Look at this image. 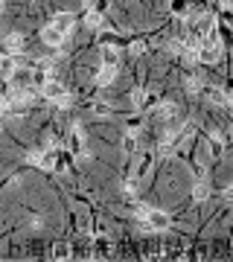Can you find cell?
Returning a JSON list of instances; mask_svg holds the SVG:
<instances>
[{
	"label": "cell",
	"mask_w": 233,
	"mask_h": 262,
	"mask_svg": "<svg viewBox=\"0 0 233 262\" xmlns=\"http://www.w3.org/2000/svg\"><path fill=\"white\" fill-rule=\"evenodd\" d=\"M169 213H164V210H154L152 207V213H149V219L143 222V230H152V233H166L169 230Z\"/></svg>",
	"instance_id": "7a4b0ae2"
},
{
	"label": "cell",
	"mask_w": 233,
	"mask_h": 262,
	"mask_svg": "<svg viewBox=\"0 0 233 262\" xmlns=\"http://www.w3.org/2000/svg\"><path fill=\"white\" fill-rule=\"evenodd\" d=\"M102 64L105 67H120V50L111 47V44H105L102 47Z\"/></svg>",
	"instance_id": "30bf717a"
},
{
	"label": "cell",
	"mask_w": 233,
	"mask_h": 262,
	"mask_svg": "<svg viewBox=\"0 0 233 262\" xmlns=\"http://www.w3.org/2000/svg\"><path fill=\"white\" fill-rule=\"evenodd\" d=\"M207 146H210V155H213V157H222V155H224V143H222V137H218V134H210V143H207Z\"/></svg>",
	"instance_id": "ffe728a7"
},
{
	"label": "cell",
	"mask_w": 233,
	"mask_h": 262,
	"mask_svg": "<svg viewBox=\"0 0 233 262\" xmlns=\"http://www.w3.org/2000/svg\"><path fill=\"white\" fill-rule=\"evenodd\" d=\"M169 9H172V15L186 17V12H190V0H172V3H169Z\"/></svg>",
	"instance_id": "44dd1931"
},
{
	"label": "cell",
	"mask_w": 233,
	"mask_h": 262,
	"mask_svg": "<svg viewBox=\"0 0 233 262\" xmlns=\"http://www.w3.org/2000/svg\"><path fill=\"white\" fill-rule=\"evenodd\" d=\"M143 102H146V90L134 87V90H132V105H134V108H140V111H143Z\"/></svg>",
	"instance_id": "484cf974"
},
{
	"label": "cell",
	"mask_w": 233,
	"mask_h": 262,
	"mask_svg": "<svg viewBox=\"0 0 233 262\" xmlns=\"http://www.w3.org/2000/svg\"><path fill=\"white\" fill-rule=\"evenodd\" d=\"M224 198H228V201H233V187H230L228 192H224Z\"/></svg>",
	"instance_id": "836d02e7"
},
{
	"label": "cell",
	"mask_w": 233,
	"mask_h": 262,
	"mask_svg": "<svg viewBox=\"0 0 233 262\" xmlns=\"http://www.w3.org/2000/svg\"><path fill=\"white\" fill-rule=\"evenodd\" d=\"M140 125H143V120H140V117H132V120H128V131H137Z\"/></svg>",
	"instance_id": "1f68e13d"
},
{
	"label": "cell",
	"mask_w": 233,
	"mask_h": 262,
	"mask_svg": "<svg viewBox=\"0 0 233 262\" xmlns=\"http://www.w3.org/2000/svg\"><path fill=\"white\" fill-rule=\"evenodd\" d=\"M184 87H186V93H196V90L201 87V82L196 79V76H186V79H184Z\"/></svg>",
	"instance_id": "f1b7e54d"
},
{
	"label": "cell",
	"mask_w": 233,
	"mask_h": 262,
	"mask_svg": "<svg viewBox=\"0 0 233 262\" xmlns=\"http://www.w3.org/2000/svg\"><path fill=\"white\" fill-rule=\"evenodd\" d=\"M207 195H210V184H207L204 178H198L196 187H192V198H196V201H207Z\"/></svg>",
	"instance_id": "2e32d148"
},
{
	"label": "cell",
	"mask_w": 233,
	"mask_h": 262,
	"mask_svg": "<svg viewBox=\"0 0 233 262\" xmlns=\"http://www.w3.org/2000/svg\"><path fill=\"white\" fill-rule=\"evenodd\" d=\"M82 3H84V9H88V12L94 9V12H102V15H105V12H108V6H111V0H82Z\"/></svg>",
	"instance_id": "ac0fdd59"
},
{
	"label": "cell",
	"mask_w": 233,
	"mask_h": 262,
	"mask_svg": "<svg viewBox=\"0 0 233 262\" xmlns=\"http://www.w3.org/2000/svg\"><path fill=\"white\" fill-rule=\"evenodd\" d=\"M140 190V178H128L126 184H122V192H126V198H134Z\"/></svg>",
	"instance_id": "7402d4cb"
},
{
	"label": "cell",
	"mask_w": 233,
	"mask_h": 262,
	"mask_svg": "<svg viewBox=\"0 0 233 262\" xmlns=\"http://www.w3.org/2000/svg\"><path fill=\"white\" fill-rule=\"evenodd\" d=\"M175 114H178V108H175L172 102H160L158 108H154V117H160V120H166V122L172 120Z\"/></svg>",
	"instance_id": "9a60e30c"
},
{
	"label": "cell",
	"mask_w": 233,
	"mask_h": 262,
	"mask_svg": "<svg viewBox=\"0 0 233 262\" xmlns=\"http://www.w3.org/2000/svg\"><path fill=\"white\" fill-rule=\"evenodd\" d=\"M90 111H94V114H100V117H108V114H111V108H108L105 102H94V105H90Z\"/></svg>",
	"instance_id": "f546056e"
},
{
	"label": "cell",
	"mask_w": 233,
	"mask_h": 262,
	"mask_svg": "<svg viewBox=\"0 0 233 262\" xmlns=\"http://www.w3.org/2000/svg\"><path fill=\"white\" fill-rule=\"evenodd\" d=\"M213 26H216V17L213 15H198V29L201 32H213Z\"/></svg>",
	"instance_id": "603a6c76"
},
{
	"label": "cell",
	"mask_w": 233,
	"mask_h": 262,
	"mask_svg": "<svg viewBox=\"0 0 233 262\" xmlns=\"http://www.w3.org/2000/svg\"><path fill=\"white\" fill-rule=\"evenodd\" d=\"M152 169V152H143L140 155V163H137V169H134V178H146Z\"/></svg>",
	"instance_id": "5bb4252c"
},
{
	"label": "cell",
	"mask_w": 233,
	"mask_h": 262,
	"mask_svg": "<svg viewBox=\"0 0 233 262\" xmlns=\"http://www.w3.org/2000/svg\"><path fill=\"white\" fill-rule=\"evenodd\" d=\"M56 105H58V108H70V105H73V93H64V96H62Z\"/></svg>",
	"instance_id": "4dcf8cb0"
},
{
	"label": "cell",
	"mask_w": 233,
	"mask_h": 262,
	"mask_svg": "<svg viewBox=\"0 0 233 262\" xmlns=\"http://www.w3.org/2000/svg\"><path fill=\"white\" fill-rule=\"evenodd\" d=\"M52 260H56V262L70 260V245H67V242H56V245H52Z\"/></svg>",
	"instance_id": "e0dca14e"
},
{
	"label": "cell",
	"mask_w": 233,
	"mask_h": 262,
	"mask_svg": "<svg viewBox=\"0 0 233 262\" xmlns=\"http://www.w3.org/2000/svg\"><path fill=\"white\" fill-rule=\"evenodd\" d=\"M24 50V35L20 32H9L6 35V41H3V52H9V55H15V52Z\"/></svg>",
	"instance_id": "ba28073f"
},
{
	"label": "cell",
	"mask_w": 233,
	"mask_h": 262,
	"mask_svg": "<svg viewBox=\"0 0 233 262\" xmlns=\"http://www.w3.org/2000/svg\"><path fill=\"white\" fill-rule=\"evenodd\" d=\"M149 213H152L149 204H134V219H137V222H146V219H149Z\"/></svg>",
	"instance_id": "d4e9b609"
},
{
	"label": "cell",
	"mask_w": 233,
	"mask_h": 262,
	"mask_svg": "<svg viewBox=\"0 0 233 262\" xmlns=\"http://www.w3.org/2000/svg\"><path fill=\"white\" fill-rule=\"evenodd\" d=\"M160 105V96L154 93V90H146V102H143V108H158Z\"/></svg>",
	"instance_id": "83f0119b"
},
{
	"label": "cell",
	"mask_w": 233,
	"mask_h": 262,
	"mask_svg": "<svg viewBox=\"0 0 233 262\" xmlns=\"http://www.w3.org/2000/svg\"><path fill=\"white\" fill-rule=\"evenodd\" d=\"M67 149H70V155L73 157H84L88 152H84V134L79 125H73L70 128V140H67Z\"/></svg>",
	"instance_id": "3957f363"
},
{
	"label": "cell",
	"mask_w": 233,
	"mask_h": 262,
	"mask_svg": "<svg viewBox=\"0 0 233 262\" xmlns=\"http://www.w3.org/2000/svg\"><path fill=\"white\" fill-rule=\"evenodd\" d=\"M73 23H76V20H73V15H70V12H58V15L52 17V26H58L64 35L73 32Z\"/></svg>",
	"instance_id": "9c48e42d"
},
{
	"label": "cell",
	"mask_w": 233,
	"mask_h": 262,
	"mask_svg": "<svg viewBox=\"0 0 233 262\" xmlns=\"http://www.w3.org/2000/svg\"><path fill=\"white\" fill-rule=\"evenodd\" d=\"M50 82V67H44V64H38V67L32 70V87L35 90H41V87Z\"/></svg>",
	"instance_id": "8fae6325"
},
{
	"label": "cell",
	"mask_w": 233,
	"mask_h": 262,
	"mask_svg": "<svg viewBox=\"0 0 233 262\" xmlns=\"http://www.w3.org/2000/svg\"><path fill=\"white\" fill-rule=\"evenodd\" d=\"M230 137H233V125H230Z\"/></svg>",
	"instance_id": "e575fe53"
},
{
	"label": "cell",
	"mask_w": 233,
	"mask_h": 262,
	"mask_svg": "<svg viewBox=\"0 0 233 262\" xmlns=\"http://www.w3.org/2000/svg\"><path fill=\"white\" fill-rule=\"evenodd\" d=\"M84 23L90 26V29H102V12H88V17H84Z\"/></svg>",
	"instance_id": "cb8c5ba5"
},
{
	"label": "cell",
	"mask_w": 233,
	"mask_h": 262,
	"mask_svg": "<svg viewBox=\"0 0 233 262\" xmlns=\"http://www.w3.org/2000/svg\"><path fill=\"white\" fill-rule=\"evenodd\" d=\"M204 96H207L213 105H230V96H224L222 87H204Z\"/></svg>",
	"instance_id": "7c38bea8"
},
{
	"label": "cell",
	"mask_w": 233,
	"mask_h": 262,
	"mask_svg": "<svg viewBox=\"0 0 233 262\" xmlns=\"http://www.w3.org/2000/svg\"><path fill=\"white\" fill-rule=\"evenodd\" d=\"M41 93H44V99H50V102H58V99L64 96L67 90H64V85H62V82H56V79H50L47 85L41 87Z\"/></svg>",
	"instance_id": "8992f818"
},
{
	"label": "cell",
	"mask_w": 233,
	"mask_h": 262,
	"mask_svg": "<svg viewBox=\"0 0 233 262\" xmlns=\"http://www.w3.org/2000/svg\"><path fill=\"white\" fill-rule=\"evenodd\" d=\"M222 6H224V9H233V0H222Z\"/></svg>",
	"instance_id": "d6a6232c"
},
{
	"label": "cell",
	"mask_w": 233,
	"mask_h": 262,
	"mask_svg": "<svg viewBox=\"0 0 233 262\" xmlns=\"http://www.w3.org/2000/svg\"><path fill=\"white\" fill-rule=\"evenodd\" d=\"M218 55H222V41L216 38V32L201 38V44H198V61L201 64H216Z\"/></svg>",
	"instance_id": "6da1fadb"
},
{
	"label": "cell",
	"mask_w": 233,
	"mask_h": 262,
	"mask_svg": "<svg viewBox=\"0 0 233 262\" xmlns=\"http://www.w3.org/2000/svg\"><path fill=\"white\" fill-rule=\"evenodd\" d=\"M137 146H140V143H137V134L128 131V134L122 137V152H126V155H134V152H137Z\"/></svg>",
	"instance_id": "d6986e66"
},
{
	"label": "cell",
	"mask_w": 233,
	"mask_h": 262,
	"mask_svg": "<svg viewBox=\"0 0 233 262\" xmlns=\"http://www.w3.org/2000/svg\"><path fill=\"white\" fill-rule=\"evenodd\" d=\"M15 70H18V61H15V55H9V52H3V58H0V73H3L6 79H12V76H15Z\"/></svg>",
	"instance_id": "4fadbf2b"
},
{
	"label": "cell",
	"mask_w": 233,
	"mask_h": 262,
	"mask_svg": "<svg viewBox=\"0 0 233 262\" xmlns=\"http://www.w3.org/2000/svg\"><path fill=\"white\" fill-rule=\"evenodd\" d=\"M146 50H149L146 41H132V44H128V52H132V55H143Z\"/></svg>",
	"instance_id": "4316f807"
},
{
	"label": "cell",
	"mask_w": 233,
	"mask_h": 262,
	"mask_svg": "<svg viewBox=\"0 0 233 262\" xmlns=\"http://www.w3.org/2000/svg\"><path fill=\"white\" fill-rule=\"evenodd\" d=\"M58 160H62V157L56 155V152H44V155H30V163H32V166H38V169H47V172H56V169H58Z\"/></svg>",
	"instance_id": "277c9868"
},
{
	"label": "cell",
	"mask_w": 233,
	"mask_h": 262,
	"mask_svg": "<svg viewBox=\"0 0 233 262\" xmlns=\"http://www.w3.org/2000/svg\"><path fill=\"white\" fill-rule=\"evenodd\" d=\"M230 111H233V99H230Z\"/></svg>",
	"instance_id": "d590c367"
},
{
	"label": "cell",
	"mask_w": 233,
	"mask_h": 262,
	"mask_svg": "<svg viewBox=\"0 0 233 262\" xmlns=\"http://www.w3.org/2000/svg\"><path fill=\"white\" fill-rule=\"evenodd\" d=\"M64 38H67V35L62 32L58 26H52V23H47V26L41 29V41H44L47 47H52V50H56V47H62V44H64Z\"/></svg>",
	"instance_id": "5b68a950"
},
{
	"label": "cell",
	"mask_w": 233,
	"mask_h": 262,
	"mask_svg": "<svg viewBox=\"0 0 233 262\" xmlns=\"http://www.w3.org/2000/svg\"><path fill=\"white\" fill-rule=\"evenodd\" d=\"M94 82H96V87H108L116 82V67H105L102 64L100 70H96V76H94Z\"/></svg>",
	"instance_id": "52a82bcc"
}]
</instances>
